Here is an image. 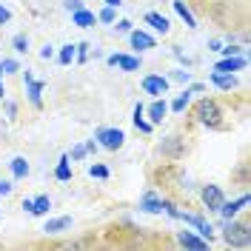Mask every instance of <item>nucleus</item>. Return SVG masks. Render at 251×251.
I'll return each instance as SVG.
<instances>
[{"label": "nucleus", "mask_w": 251, "mask_h": 251, "mask_svg": "<svg viewBox=\"0 0 251 251\" xmlns=\"http://www.w3.org/2000/svg\"><path fill=\"white\" fill-rule=\"evenodd\" d=\"M191 117L200 126H208V128H220V126H223V109H220L217 100H208V97H203V100L191 109Z\"/></svg>", "instance_id": "obj_1"}, {"label": "nucleus", "mask_w": 251, "mask_h": 251, "mask_svg": "<svg viewBox=\"0 0 251 251\" xmlns=\"http://www.w3.org/2000/svg\"><path fill=\"white\" fill-rule=\"evenodd\" d=\"M226 243L228 246H237V249H246L251 246V231L246 223H234V220H226Z\"/></svg>", "instance_id": "obj_2"}, {"label": "nucleus", "mask_w": 251, "mask_h": 251, "mask_svg": "<svg viewBox=\"0 0 251 251\" xmlns=\"http://www.w3.org/2000/svg\"><path fill=\"white\" fill-rule=\"evenodd\" d=\"M97 140H100V146H103V149H109V151H117V149L123 146L126 134L120 131V128H100V131H97Z\"/></svg>", "instance_id": "obj_3"}, {"label": "nucleus", "mask_w": 251, "mask_h": 251, "mask_svg": "<svg viewBox=\"0 0 251 251\" xmlns=\"http://www.w3.org/2000/svg\"><path fill=\"white\" fill-rule=\"evenodd\" d=\"M177 220H183L186 226H194V228H197V234L205 237V240L211 243V237H214V228H211V223H205L200 214H186V211H180V217H177Z\"/></svg>", "instance_id": "obj_4"}, {"label": "nucleus", "mask_w": 251, "mask_h": 251, "mask_svg": "<svg viewBox=\"0 0 251 251\" xmlns=\"http://www.w3.org/2000/svg\"><path fill=\"white\" fill-rule=\"evenodd\" d=\"M143 92L154 94V97L166 94L169 92V77H163V75H149V77H143Z\"/></svg>", "instance_id": "obj_5"}, {"label": "nucleus", "mask_w": 251, "mask_h": 251, "mask_svg": "<svg viewBox=\"0 0 251 251\" xmlns=\"http://www.w3.org/2000/svg\"><path fill=\"white\" fill-rule=\"evenodd\" d=\"M200 197H203V203L208 205L211 211H217V208H220V203L226 200V197H223V188H220V186H203V191H200Z\"/></svg>", "instance_id": "obj_6"}, {"label": "nucleus", "mask_w": 251, "mask_h": 251, "mask_svg": "<svg viewBox=\"0 0 251 251\" xmlns=\"http://www.w3.org/2000/svg\"><path fill=\"white\" fill-rule=\"evenodd\" d=\"M177 243H180L183 249H197V251L208 249V240H205V237L191 234V231H180V234H177Z\"/></svg>", "instance_id": "obj_7"}, {"label": "nucleus", "mask_w": 251, "mask_h": 251, "mask_svg": "<svg viewBox=\"0 0 251 251\" xmlns=\"http://www.w3.org/2000/svg\"><path fill=\"white\" fill-rule=\"evenodd\" d=\"M243 205H249V194L237 197L234 203H226V200H223V203H220V208H217V214H223L226 220H234V217H237V211H240Z\"/></svg>", "instance_id": "obj_8"}, {"label": "nucleus", "mask_w": 251, "mask_h": 251, "mask_svg": "<svg viewBox=\"0 0 251 251\" xmlns=\"http://www.w3.org/2000/svg\"><path fill=\"white\" fill-rule=\"evenodd\" d=\"M23 80H26V89H29L31 106H34V109H40V106H43V97H40V94H43V83H40V80H34L31 75H26Z\"/></svg>", "instance_id": "obj_9"}, {"label": "nucleus", "mask_w": 251, "mask_h": 251, "mask_svg": "<svg viewBox=\"0 0 251 251\" xmlns=\"http://www.w3.org/2000/svg\"><path fill=\"white\" fill-rule=\"evenodd\" d=\"M240 69H246V57L243 54H234V57H226V60H220L214 66V72H228V75H234Z\"/></svg>", "instance_id": "obj_10"}, {"label": "nucleus", "mask_w": 251, "mask_h": 251, "mask_svg": "<svg viewBox=\"0 0 251 251\" xmlns=\"http://www.w3.org/2000/svg\"><path fill=\"white\" fill-rule=\"evenodd\" d=\"M109 66H120L123 72H137L140 69V60L137 57H128V54H111Z\"/></svg>", "instance_id": "obj_11"}, {"label": "nucleus", "mask_w": 251, "mask_h": 251, "mask_svg": "<svg viewBox=\"0 0 251 251\" xmlns=\"http://www.w3.org/2000/svg\"><path fill=\"white\" fill-rule=\"evenodd\" d=\"M169 114V103L166 100H154L151 106H149V123H163V117Z\"/></svg>", "instance_id": "obj_12"}, {"label": "nucleus", "mask_w": 251, "mask_h": 251, "mask_svg": "<svg viewBox=\"0 0 251 251\" xmlns=\"http://www.w3.org/2000/svg\"><path fill=\"white\" fill-rule=\"evenodd\" d=\"M128 34H131V49H140V51L154 49V37L151 34H146V31H128Z\"/></svg>", "instance_id": "obj_13"}, {"label": "nucleus", "mask_w": 251, "mask_h": 251, "mask_svg": "<svg viewBox=\"0 0 251 251\" xmlns=\"http://www.w3.org/2000/svg\"><path fill=\"white\" fill-rule=\"evenodd\" d=\"M211 83H214L217 89L231 92V89L237 86V77H234V75H228V72H214V75H211Z\"/></svg>", "instance_id": "obj_14"}, {"label": "nucleus", "mask_w": 251, "mask_h": 251, "mask_svg": "<svg viewBox=\"0 0 251 251\" xmlns=\"http://www.w3.org/2000/svg\"><path fill=\"white\" fill-rule=\"evenodd\" d=\"M72 20H75V26H83V29H89L97 23V15L89 12V9H77V12H72Z\"/></svg>", "instance_id": "obj_15"}, {"label": "nucleus", "mask_w": 251, "mask_h": 251, "mask_svg": "<svg viewBox=\"0 0 251 251\" xmlns=\"http://www.w3.org/2000/svg\"><path fill=\"white\" fill-rule=\"evenodd\" d=\"M146 23H149V26H154L160 34H169V29H172V23H169L163 15H157V12H149V15H146Z\"/></svg>", "instance_id": "obj_16"}, {"label": "nucleus", "mask_w": 251, "mask_h": 251, "mask_svg": "<svg viewBox=\"0 0 251 251\" xmlns=\"http://www.w3.org/2000/svg\"><path fill=\"white\" fill-rule=\"evenodd\" d=\"M140 208L157 214V211H163V200H160L157 194H151V191H146V194H143V200H140Z\"/></svg>", "instance_id": "obj_17"}, {"label": "nucleus", "mask_w": 251, "mask_h": 251, "mask_svg": "<svg viewBox=\"0 0 251 251\" xmlns=\"http://www.w3.org/2000/svg\"><path fill=\"white\" fill-rule=\"evenodd\" d=\"M49 208H51V200H49L46 194H40V197H34L31 200V208H29V214H34V217H43Z\"/></svg>", "instance_id": "obj_18"}, {"label": "nucleus", "mask_w": 251, "mask_h": 251, "mask_svg": "<svg viewBox=\"0 0 251 251\" xmlns=\"http://www.w3.org/2000/svg\"><path fill=\"white\" fill-rule=\"evenodd\" d=\"M174 12H177V15H180L183 20H186V26H188V29H197V20H194V15L188 12V6L183 3V0H174Z\"/></svg>", "instance_id": "obj_19"}, {"label": "nucleus", "mask_w": 251, "mask_h": 251, "mask_svg": "<svg viewBox=\"0 0 251 251\" xmlns=\"http://www.w3.org/2000/svg\"><path fill=\"white\" fill-rule=\"evenodd\" d=\"M143 114H146V109H143L140 103H137V106H134V126H137V131L149 134V131H151V123H149V120H146Z\"/></svg>", "instance_id": "obj_20"}, {"label": "nucleus", "mask_w": 251, "mask_h": 251, "mask_svg": "<svg viewBox=\"0 0 251 251\" xmlns=\"http://www.w3.org/2000/svg\"><path fill=\"white\" fill-rule=\"evenodd\" d=\"M12 174H15V180H23L29 174V160L26 157H15L12 160Z\"/></svg>", "instance_id": "obj_21"}, {"label": "nucleus", "mask_w": 251, "mask_h": 251, "mask_svg": "<svg viewBox=\"0 0 251 251\" xmlns=\"http://www.w3.org/2000/svg\"><path fill=\"white\" fill-rule=\"evenodd\" d=\"M69 226H72V217H57V220H49L43 231H49V234H57V231L69 228Z\"/></svg>", "instance_id": "obj_22"}, {"label": "nucleus", "mask_w": 251, "mask_h": 251, "mask_svg": "<svg viewBox=\"0 0 251 251\" xmlns=\"http://www.w3.org/2000/svg\"><path fill=\"white\" fill-rule=\"evenodd\" d=\"M57 180H72V169H69V154L60 157V163H57V172H54Z\"/></svg>", "instance_id": "obj_23"}, {"label": "nucleus", "mask_w": 251, "mask_h": 251, "mask_svg": "<svg viewBox=\"0 0 251 251\" xmlns=\"http://www.w3.org/2000/svg\"><path fill=\"white\" fill-rule=\"evenodd\" d=\"M75 54H77V46H75V43H69V46L60 49V57H57V60H60L63 66H69V63L75 60Z\"/></svg>", "instance_id": "obj_24"}, {"label": "nucleus", "mask_w": 251, "mask_h": 251, "mask_svg": "<svg viewBox=\"0 0 251 251\" xmlns=\"http://www.w3.org/2000/svg\"><path fill=\"white\" fill-rule=\"evenodd\" d=\"M188 97H191V92H188V89H186V92L180 94V97L174 100V103H172V106H169V109H172V111H177V114H180V111H186V106H188Z\"/></svg>", "instance_id": "obj_25"}, {"label": "nucleus", "mask_w": 251, "mask_h": 251, "mask_svg": "<svg viewBox=\"0 0 251 251\" xmlns=\"http://www.w3.org/2000/svg\"><path fill=\"white\" fill-rule=\"evenodd\" d=\"M12 46H15L17 54H26V51H29V37H26V34H15Z\"/></svg>", "instance_id": "obj_26"}, {"label": "nucleus", "mask_w": 251, "mask_h": 251, "mask_svg": "<svg viewBox=\"0 0 251 251\" xmlns=\"http://www.w3.org/2000/svg\"><path fill=\"white\" fill-rule=\"evenodd\" d=\"M89 174H92V177H100V180H106V177H109V169H106V166H89Z\"/></svg>", "instance_id": "obj_27"}, {"label": "nucleus", "mask_w": 251, "mask_h": 251, "mask_svg": "<svg viewBox=\"0 0 251 251\" xmlns=\"http://www.w3.org/2000/svg\"><path fill=\"white\" fill-rule=\"evenodd\" d=\"M97 20H103V23H114V9H111V6H106V9L97 15Z\"/></svg>", "instance_id": "obj_28"}, {"label": "nucleus", "mask_w": 251, "mask_h": 251, "mask_svg": "<svg viewBox=\"0 0 251 251\" xmlns=\"http://www.w3.org/2000/svg\"><path fill=\"white\" fill-rule=\"evenodd\" d=\"M0 69H3V75H12V72H17V63L15 60H0Z\"/></svg>", "instance_id": "obj_29"}, {"label": "nucleus", "mask_w": 251, "mask_h": 251, "mask_svg": "<svg viewBox=\"0 0 251 251\" xmlns=\"http://www.w3.org/2000/svg\"><path fill=\"white\" fill-rule=\"evenodd\" d=\"M89 57V43H77V54H75V60H86Z\"/></svg>", "instance_id": "obj_30"}, {"label": "nucleus", "mask_w": 251, "mask_h": 251, "mask_svg": "<svg viewBox=\"0 0 251 251\" xmlns=\"http://www.w3.org/2000/svg\"><path fill=\"white\" fill-rule=\"evenodd\" d=\"M12 183H9V180H0V197H9V194H12Z\"/></svg>", "instance_id": "obj_31"}, {"label": "nucleus", "mask_w": 251, "mask_h": 251, "mask_svg": "<svg viewBox=\"0 0 251 251\" xmlns=\"http://www.w3.org/2000/svg\"><path fill=\"white\" fill-rule=\"evenodd\" d=\"M63 6H66L69 12H77V9H83V3H80V0H63Z\"/></svg>", "instance_id": "obj_32"}, {"label": "nucleus", "mask_w": 251, "mask_h": 251, "mask_svg": "<svg viewBox=\"0 0 251 251\" xmlns=\"http://www.w3.org/2000/svg\"><path fill=\"white\" fill-rule=\"evenodd\" d=\"M220 51H223L226 57H234V54H243V49H240V46H228V49H220Z\"/></svg>", "instance_id": "obj_33"}, {"label": "nucleus", "mask_w": 251, "mask_h": 251, "mask_svg": "<svg viewBox=\"0 0 251 251\" xmlns=\"http://www.w3.org/2000/svg\"><path fill=\"white\" fill-rule=\"evenodd\" d=\"M9 20H12V12H9L6 6H0V26H3V23H9Z\"/></svg>", "instance_id": "obj_34"}, {"label": "nucleus", "mask_w": 251, "mask_h": 251, "mask_svg": "<svg viewBox=\"0 0 251 251\" xmlns=\"http://www.w3.org/2000/svg\"><path fill=\"white\" fill-rule=\"evenodd\" d=\"M114 29L126 34V31H131V23H128V20H117V26H114Z\"/></svg>", "instance_id": "obj_35"}, {"label": "nucleus", "mask_w": 251, "mask_h": 251, "mask_svg": "<svg viewBox=\"0 0 251 251\" xmlns=\"http://www.w3.org/2000/svg\"><path fill=\"white\" fill-rule=\"evenodd\" d=\"M72 157H75V160H83V157H86V146H77V149L72 151Z\"/></svg>", "instance_id": "obj_36"}, {"label": "nucleus", "mask_w": 251, "mask_h": 251, "mask_svg": "<svg viewBox=\"0 0 251 251\" xmlns=\"http://www.w3.org/2000/svg\"><path fill=\"white\" fill-rule=\"evenodd\" d=\"M51 54H54V49H51V46H43V49H40V57H43V60H49Z\"/></svg>", "instance_id": "obj_37"}, {"label": "nucleus", "mask_w": 251, "mask_h": 251, "mask_svg": "<svg viewBox=\"0 0 251 251\" xmlns=\"http://www.w3.org/2000/svg\"><path fill=\"white\" fill-rule=\"evenodd\" d=\"M174 80H180V83H186V80H188V72H174Z\"/></svg>", "instance_id": "obj_38"}, {"label": "nucleus", "mask_w": 251, "mask_h": 251, "mask_svg": "<svg viewBox=\"0 0 251 251\" xmlns=\"http://www.w3.org/2000/svg\"><path fill=\"white\" fill-rule=\"evenodd\" d=\"M6 111H9V117H15V114H17V106H15V103H6Z\"/></svg>", "instance_id": "obj_39"}, {"label": "nucleus", "mask_w": 251, "mask_h": 251, "mask_svg": "<svg viewBox=\"0 0 251 251\" xmlns=\"http://www.w3.org/2000/svg\"><path fill=\"white\" fill-rule=\"evenodd\" d=\"M120 3H123V0H106V6H111V9H117Z\"/></svg>", "instance_id": "obj_40"}, {"label": "nucleus", "mask_w": 251, "mask_h": 251, "mask_svg": "<svg viewBox=\"0 0 251 251\" xmlns=\"http://www.w3.org/2000/svg\"><path fill=\"white\" fill-rule=\"evenodd\" d=\"M0 97H3V83H0Z\"/></svg>", "instance_id": "obj_41"}, {"label": "nucleus", "mask_w": 251, "mask_h": 251, "mask_svg": "<svg viewBox=\"0 0 251 251\" xmlns=\"http://www.w3.org/2000/svg\"><path fill=\"white\" fill-rule=\"evenodd\" d=\"M0 75H3V69H0Z\"/></svg>", "instance_id": "obj_42"}]
</instances>
